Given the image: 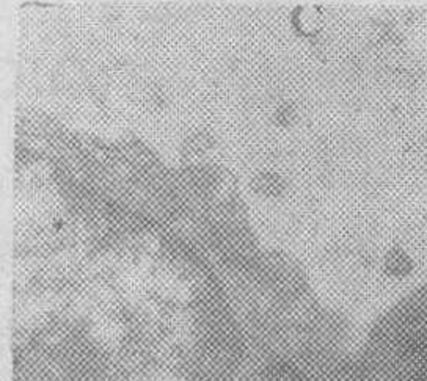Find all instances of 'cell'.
I'll return each mask as SVG.
<instances>
[{"instance_id": "6da1fadb", "label": "cell", "mask_w": 427, "mask_h": 381, "mask_svg": "<svg viewBox=\"0 0 427 381\" xmlns=\"http://www.w3.org/2000/svg\"><path fill=\"white\" fill-rule=\"evenodd\" d=\"M360 381H427V282L407 292L377 320Z\"/></svg>"}]
</instances>
